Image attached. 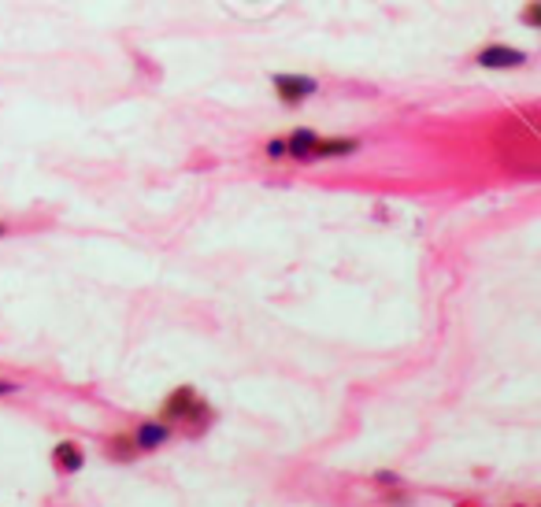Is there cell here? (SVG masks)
<instances>
[{
  "mask_svg": "<svg viewBox=\"0 0 541 507\" xmlns=\"http://www.w3.org/2000/svg\"><path fill=\"white\" fill-rule=\"evenodd\" d=\"M520 19H523V27H541V0H530V4L520 12Z\"/></svg>",
  "mask_w": 541,
  "mask_h": 507,
  "instance_id": "8",
  "label": "cell"
},
{
  "mask_svg": "<svg viewBox=\"0 0 541 507\" xmlns=\"http://www.w3.org/2000/svg\"><path fill=\"white\" fill-rule=\"evenodd\" d=\"M315 148H319V134H312V130H297L293 137H286V156L301 160V163L315 160Z\"/></svg>",
  "mask_w": 541,
  "mask_h": 507,
  "instance_id": "6",
  "label": "cell"
},
{
  "mask_svg": "<svg viewBox=\"0 0 541 507\" xmlns=\"http://www.w3.org/2000/svg\"><path fill=\"white\" fill-rule=\"evenodd\" d=\"M12 393H19V386L8 382V378H0V396H12Z\"/></svg>",
  "mask_w": 541,
  "mask_h": 507,
  "instance_id": "9",
  "label": "cell"
},
{
  "mask_svg": "<svg viewBox=\"0 0 541 507\" xmlns=\"http://www.w3.org/2000/svg\"><path fill=\"white\" fill-rule=\"evenodd\" d=\"M8 230H12V226H8V222H0V237H8Z\"/></svg>",
  "mask_w": 541,
  "mask_h": 507,
  "instance_id": "10",
  "label": "cell"
},
{
  "mask_svg": "<svg viewBox=\"0 0 541 507\" xmlns=\"http://www.w3.org/2000/svg\"><path fill=\"white\" fill-rule=\"evenodd\" d=\"M527 56L520 53V48L512 45H486L479 53V67H489V71H508V67H520Z\"/></svg>",
  "mask_w": 541,
  "mask_h": 507,
  "instance_id": "5",
  "label": "cell"
},
{
  "mask_svg": "<svg viewBox=\"0 0 541 507\" xmlns=\"http://www.w3.org/2000/svg\"><path fill=\"white\" fill-rule=\"evenodd\" d=\"M104 452H108V460H115V463H134L137 455H141L130 434H112V437L104 441Z\"/></svg>",
  "mask_w": 541,
  "mask_h": 507,
  "instance_id": "7",
  "label": "cell"
},
{
  "mask_svg": "<svg viewBox=\"0 0 541 507\" xmlns=\"http://www.w3.org/2000/svg\"><path fill=\"white\" fill-rule=\"evenodd\" d=\"M275 93L286 100V104H301L315 93V82L304 79V74H275Z\"/></svg>",
  "mask_w": 541,
  "mask_h": 507,
  "instance_id": "4",
  "label": "cell"
},
{
  "mask_svg": "<svg viewBox=\"0 0 541 507\" xmlns=\"http://www.w3.org/2000/svg\"><path fill=\"white\" fill-rule=\"evenodd\" d=\"M160 419L171 422V426H186V429H193V434H204V426L212 422V408L196 396V389L182 386V389H175L163 400Z\"/></svg>",
  "mask_w": 541,
  "mask_h": 507,
  "instance_id": "1",
  "label": "cell"
},
{
  "mask_svg": "<svg viewBox=\"0 0 541 507\" xmlns=\"http://www.w3.org/2000/svg\"><path fill=\"white\" fill-rule=\"evenodd\" d=\"M48 460H53V470L60 474V478H71V474H79L82 467H86V448L79 445V441H56L53 445V452H48Z\"/></svg>",
  "mask_w": 541,
  "mask_h": 507,
  "instance_id": "3",
  "label": "cell"
},
{
  "mask_svg": "<svg viewBox=\"0 0 541 507\" xmlns=\"http://www.w3.org/2000/svg\"><path fill=\"white\" fill-rule=\"evenodd\" d=\"M130 437H134V445H137L141 455H149V452H160L171 437H175V426L163 422V419H145V422H137L130 429Z\"/></svg>",
  "mask_w": 541,
  "mask_h": 507,
  "instance_id": "2",
  "label": "cell"
}]
</instances>
